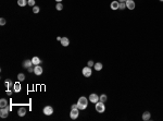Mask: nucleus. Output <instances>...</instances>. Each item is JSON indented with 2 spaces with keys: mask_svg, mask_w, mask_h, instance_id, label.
<instances>
[{
  "mask_svg": "<svg viewBox=\"0 0 163 121\" xmlns=\"http://www.w3.org/2000/svg\"><path fill=\"white\" fill-rule=\"evenodd\" d=\"M88 106V99H87L85 96H82L78 98V101H77V107H78L79 110H85Z\"/></svg>",
  "mask_w": 163,
  "mask_h": 121,
  "instance_id": "nucleus-1",
  "label": "nucleus"
},
{
  "mask_svg": "<svg viewBox=\"0 0 163 121\" xmlns=\"http://www.w3.org/2000/svg\"><path fill=\"white\" fill-rule=\"evenodd\" d=\"M96 105V111L99 113H102V112H105V103H102V101H98V103L95 104Z\"/></svg>",
  "mask_w": 163,
  "mask_h": 121,
  "instance_id": "nucleus-2",
  "label": "nucleus"
},
{
  "mask_svg": "<svg viewBox=\"0 0 163 121\" xmlns=\"http://www.w3.org/2000/svg\"><path fill=\"white\" fill-rule=\"evenodd\" d=\"M10 110H11V106H7V107L1 108L0 109V117H1V118H7Z\"/></svg>",
  "mask_w": 163,
  "mask_h": 121,
  "instance_id": "nucleus-3",
  "label": "nucleus"
},
{
  "mask_svg": "<svg viewBox=\"0 0 163 121\" xmlns=\"http://www.w3.org/2000/svg\"><path fill=\"white\" fill-rule=\"evenodd\" d=\"M82 72H83V75H84L85 77H89L90 75H91V73H92V70H91V68L90 67L87 66V67L83 68V71H82Z\"/></svg>",
  "mask_w": 163,
  "mask_h": 121,
  "instance_id": "nucleus-4",
  "label": "nucleus"
},
{
  "mask_svg": "<svg viewBox=\"0 0 163 121\" xmlns=\"http://www.w3.org/2000/svg\"><path fill=\"white\" fill-rule=\"evenodd\" d=\"M79 116V109L76 108V109H71V112H70V117H71V119H73V120H75V119H77Z\"/></svg>",
  "mask_w": 163,
  "mask_h": 121,
  "instance_id": "nucleus-5",
  "label": "nucleus"
},
{
  "mask_svg": "<svg viewBox=\"0 0 163 121\" xmlns=\"http://www.w3.org/2000/svg\"><path fill=\"white\" fill-rule=\"evenodd\" d=\"M43 112L45 113L46 116H51V115L53 113V108H52L51 106H46V107H43Z\"/></svg>",
  "mask_w": 163,
  "mask_h": 121,
  "instance_id": "nucleus-6",
  "label": "nucleus"
},
{
  "mask_svg": "<svg viewBox=\"0 0 163 121\" xmlns=\"http://www.w3.org/2000/svg\"><path fill=\"white\" fill-rule=\"evenodd\" d=\"M135 1L134 0H126V8L128 9V10H134L135 9Z\"/></svg>",
  "mask_w": 163,
  "mask_h": 121,
  "instance_id": "nucleus-7",
  "label": "nucleus"
},
{
  "mask_svg": "<svg viewBox=\"0 0 163 121\" xmlns=\"http://www.w3.org/2000/svg\"><path fill=\"white\" fill-rule=\"evenodd\" d=\"M89 101H91V103H94V104L98 103V101H99V96H98L97 94H95V93L90 94L89 95Z\"/></svg>",
  "mask_w": 163,
  "mask_h": 121,
  "instance_id": "nucleus-8",
  "label": "nucleus"
},
{
  "mask_svg": "<svg viewBox=\"0 0 163 121\" xmlns=\"http://www.w3.org/2000/svg\"><path fill=\"white\" fill-rule=\"evenodd\" d=\"M110 8L112 9V10H119V8H120V2L119 1H112L111 2V5H110Z\"/></svg>",
  "mask_w": 163,
  "mask_h": 121,
  "instance_id": "nucleus-9",
  "label": "nucleus"
},
{
  "mask_svg": "<svg viewBox=\"0 0 163 121\" xmlns=\"http://www.w3.org/2000/svg\"><path fill=\"white\" fill-rule=\"evenodd\" d=\"M34 73H35L36 75H41L43 74V68H41L40 66H35V68H34Z\"/></svg>",
  "mask_w": 163,
  "mask_h": 121,
  "instance_id": "nucleus-10",
  "label": "nucleus"
},
{
  "mask_svg": "<svg viewBox=\"0 0 163 121\" xmlns=\"http://www.w3.org/2000/svg\"><path fill=\"white\" fill-rule=\"evenodd\" d=\"M60 43H61V45L63 47H67L70 45V39L67 38V37H62L61 38V41H60Z\"/></svg>",
  "mask_w": 163,
  "mask_h": 121,
  "instance_id": "nucleus-11",
  "label": "nucleus"
},
{
  "mask_svg": "<svg viewBox=\"0 0 163 121\" xmlns=\"http://www.w3.org/2000/svg\"><path fill=\"white\" fill-rule=\"evenodd\" d=\"M150 118H151V113L149 112V111H145V112L143 113V120L144 121L150 120Z\"/></svg>",
  "mask_w": 163,
  "mask_h": 121,
  "instance_id": "nucleus-12",
  "label": "nucleus"
},
{
  "mask_svg": "<svg viewBox=\"0 0 163 121\" xmlns=\"http://www.w3.org/2000/svg\"><path fill=\"white\" fill-rule=\"evenodd\" d=\"M32 62H33L34 66H39L41 63V60H40V58H39V57H33Z\"/></svg>",
  "mask_w": 163,
  "mask_h": 121,
  "instance_id": "nucleus-13",
  "label": "nucleus"
},
{
  "mask_svg": "<svg viewBox=\"0 0 163 121\" xmlns=\"http://www.w3.org/2000/svg\"><path fill=\"white\" fill-rule=\"evenodd\" d=\"M13 91L15 92V93H19L21 91V84L20 82H15L14 84H13Z\"/></svg>",
  "mask_w": 163,
  "mask_h": 121,
  "instance_id": "nucleus-14",
  "label": "nucleus"
},
{
  "mask_svg": "<svg viewBox=\"0 0 163 121\" xmlns=\"http://www.w3.org/2000/svg\"><path fill=\"white\" fill-rule=\"evenodd\" d=\"M102 68H103V66H102L101 62H96L94 66V69L96 70V71H101Z\"/></svg>",
  "mask_w": 163,
  "mask_h": 121,
  "instance_id": "nucleus-15",
  "label": "nucleus"
},
{
  "mask_svg": "<svg viewBox=\"0 0 163 121\" xmlns=\"http://www.w3.org/2000/svg\"><path fill=\"white\" fill-rule=\"evenodd\" d=\"M18 115L20 117H24L26 115V109L24 108V107H21V108L18 110Z\"/></svg>",
  "mask_w": 163,
  "mask_h": 121,
  "instance_id": "nucleus-16",
  "label": "nucleus"
},
{
  "mask_svg": "<svg viewBox=\"0 0 163 121\" xmlns=\"http://www.w3.org/2000/svg\"><path fill=\"white\" fill-rule=\"evenodd\" d=\"M32 66H33V62H32V60H25V61L23 62V67L26 68V69L31 68Z\"/></svg>",
  "mask_w": 163,
  "mask_h": 121,
  "instance_id": "nucleus-17",
  "label": "nucleus"
},
{
  "mask_svg": "<svg viewBox=\"0 0 163 121\" xmlns=\"http://www.w3.org/2000/svg\"><path fill=\"white\" fill-rule=\"evenodd\" d=\"M7 106H8V101H7V99L1 98V99H0V107L3 108V107H7Z\"/></svg>",
  "mask_w": 163,
  "mask_h": 121,
  "instance_id": "nucleus-18",
  "label": "nucleus"
},
{
  "mask_svg": "<svg viewBox=\"0 0 163 121\" xmlns=\"http://www.w3.org/2000/svg\"><path fill=\"white\" fill-rule=\"evenodd\" d=\"M5 87H7V90H9L10 87H13V82L11 80H7L5 82Z\"/></svg>",
  "mask_w": 163,
  "mask_h": 121,
  "instance_id": "nucleus-19",
  "label": "nucleus"
},
{
  "mask_svg": "<svg viewBox=\"0 0 163 121\" xmlns=\"http://www.w3.org/2000/svg\"><path fill=\"white\" fill-rule=\"evenodd\" d=\"M18 5L20 7H25L27 5V0H18Z\"/></svg>",
  "mask_w": 163,
  "mask_h": 121,
  "instance_id": "nucleus-20",
  "label": "nucleus"
},
{
  "mask_svg": "<svg viewBox=\"0 0 163 121\" xmlns=\"http://www.w3.org/2000/svg\"><path fill=\"white\" fill-rule=\"evenodd\" d=\"M107 99H108V97H107V95H105V94H102V95L99 96V101H102V103H105V101H107Z\"/></svg>",
  "mask_w": 163,
  "mask_h": 121,
  "instance_id": "nucleus-21",
  "label": "nucleus"
},
{
  "mask_svg": "<svg viewBox=\"0 0 163 121\" xmlns=\"http://www.w3.org/2000/svg\"><path fill=\"white\" fill-rule=\"evenodd\" d=\"M18 79H19V81H20V82H22V81L25 80V75H24L23 73H19V74H18Z\"/></svg>",
  "mask_w": 163,
  "mask_h": 121,
  "instance_id": "nucleus-22",
  "label": "nucleus"
},
{
  "mask_svg": "<svg viewBox=\"0 0 163 121\" xmlns=\"http://www.w3.org/2000/svg\"><path fill=\"white\" fill-rule=\"evenodd\" d=\"M56 9L58 11H61L62 9H63V5H62L61 2H58V3H57V5H56Z\"/></svg>",
  "mask_w": 163,
  "mask_h": 121,
  "instance_id": "nucleus-23",
  "label": "nucleus"
},
{
  "mask_svg": "<svg viewBox=\"0 0 163 121\" xmlns=\"http://www.w3.org/2000/svg\"><path fill=\"white\" fill-rule=\"evenodd\" d=\"M120 10H124L126 9V2H120Z\"/></svg>",
  "mask_w": 163,
  "mask_h": 121,
  "instance_id": "nucleus-24",
  "label": "nucleus"
},
{
  "mask_svg": "<svg viewBox=\"0 0 163 121\" xmlns=\"http://www.w3.org/2000/svg\"><path fill=\"white\" fill-rule=\"evenodd\" d=\"M27 5L33 8L34 5H35V0H27Z\"/></svg>",
  "mask_w": 163,
  "mask_h": 121,
  "instance_id": "nucleus-25",
  "label": "nucleus"
},
{
  "mask_svg": "<svg viewBox=\"0 0 163 121\" xmlns=\"http://www.w3.org/2000/svg\"><path fill=\"white\" fill-rule=\"evenodd\" d=\"M33 12L34 13H38L39 12V7H37V5H34V7H33Z\"/></svg>",
  "mask_w": 163,
  "mask_h": 121,
  "instance_id": "nucleus-26",
  "label": "nucleus"
},
{
  "mask_svg": "<svg viewBox=\"0 0 163 121\" xmlns=\"http://www.w3.org/2000/svg\"><path fill=\"white\" fill-rule=\"evenodd\" d=\"M5 23H7V22H5V18H1V19H0V25L3 26V25H5Z\"/></svg>",
  "mask_w": 163,
  "mask_h": 121,
  "instance_id": "nucleus-27",
  "label": "nucleus"
},
{
  "mask_svg": "<svg viewBox=\"0 0 163 121\" xmlns=\"http://www.w3.org/2000/svg\"><path fill=\"white\" fill-rule=\"evenodd\" d=\"M95 66V63H94V61H92V60H89V61H88V67H94Z\"/></svg>",
  "mask_w": 163,
  "mask_h": 121,
  "instance_id": "nucleus-28",
  "label": "nucleus"
},
{
  "mask_svg": "<svg viewBox=\"0 0 163 121\" xmlns=\"http://www.w3.org/2000/svg\"><path fill=\"white\" fill-rule=\"evenodd\" d=\"M76 108H78V107H77V104H74V105H72L71 109H76Z\"/></svg>",
  "mask_w": 163,
  "mask_h": 121,
  "instance_id": "nucleus-29",
  "label": "nucleus"
},
{
  "mask_svg": "<svg viewBox=\"0 0 163 121\" xmlns=\"http://www.w3.org/2000/svg\"><path fill=\"white\" fill-rule=\"evenodd\" d=\"M27 70H28V72H29V73L34 72V69H33V68H32V67H31V68H28V69H27Z\"/></svg>",
  "mask_w": 163,
  "mask_h": 121,
  "instance_id": "nucleus-30",
  "label": "nucleus"
},
{
  "mask_svg": "<svg viewBox=\"0 0 163 121\" xmlns=\"http://www.w3.org/2000/svg\"><path fill=\"white\" fill-rule=\"evenodd\" d=\"M7 94H8V95L10 96V95H12V92H11V91H9V90H8V91H7Z\"/></svg>",
  "mask_w": 163,
  "mask_h": 121,
  "instance_id": "nucleus-31",
  "label": "nucleus"
},
{
  "mask_svg": "<svg viewBox=\"0 0 163 121\" xmlns=\"http://www.w3.org/2000/svg\"><path fill=\"white\" fill-rule=\"evenodd\" d=\"M61 38H62V37H60V36H59V37H57V40H59V41H61Z\"/></svg>",
  "mask_w": 163,
  "mask_h": 121,
  "instance_id": "nucleus-32",
  "label": "nucleus"
},
{
  "mask_svg": "<svg viewBox=\"0 0 163 121\" xmlns=\"http://www.w3.org/2000/svg\"><path fill=\"white\" fill-rule=\"evenodd\" d=\"M119 2H126V0H117Z\"/></svg>",
  "mask_w": 163,
  "mask_h": 121,
  "instance_id": "nucleus-33",
  "label": "nucleus"
},
{
  "mask_svg": "<svg viewBox=\"0 0 163 121\" xmlns=\"http://www.w3.org/2000/svg\"><path fill=\"white\" fill-rule=\"evenodd\" d=\"M56 1H57V2H61L62 0H56Z\"/></svg>",
  "mask_w": 163,
  "mask_h": 121,
  "instance_id": "nucleus-34",
  "label": "nucleus"
},
{
  "mask_svg": "<svg viewBox=\"0 0 163 121\" xmlns=\"http://www.w3.org/2000/svg\"><path fill=\"white\" fill-rule=\"evenodd\" d=\"M160 1H162V2H163V0H160Z\"/></svg>",
  "mask_w": 163,
  "mask_h": 121,
  "instance_id": "nucleus-35",
  "label": "nucleus"
}]
</instances>
